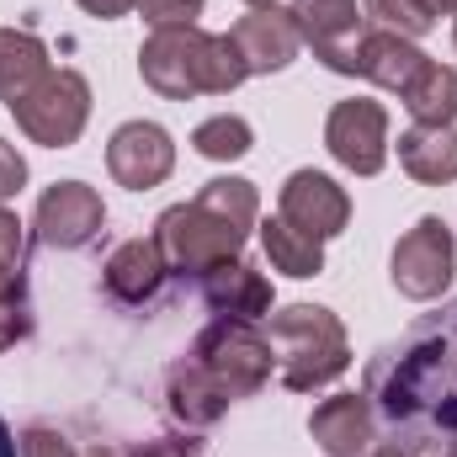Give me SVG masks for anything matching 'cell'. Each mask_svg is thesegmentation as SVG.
Listing matches in <instances>:
<instances>
[{
  "mask_svg": "<svg viewBox=\"0 0 457 457\" xmlns=\"http://www.w3.org/2000/svg\"><path fill=\"white\" fill-rule=\"evenodd\" d=\"M192 361H203V367L219 378V388H224L228 399L255 394V388L271 378V367H277L266 336H261L250 320H219V325H208V330L197 336Z\"/></svg>",
  "mask_w": 457,
  "mask_h": 457,
  "instance_id": "obj_6",
  "label": "cell"
},
{
  "mask_svg": "<svg viewBox=\"0 0 457 457\" xmlns=\"http://www.w3.org/2000/svg\"><path fill=\"white\" fill-rule=\"evenodd\" d=\"M16 453H21V442H16V436H11V426L0 420V457H16Z\"/></svg>",
  "mask_w": 457,
  "mask_h": 457,
  "instance_id": "obj_31",
  "label": "cell"
},
{
  "mask_svg": "<svg viewBox=\"0 0 457 457\" xmlns=\"http://www.w3.org/2000/svg\"><path fill=\"white\" fill-rule=\"evenodd\" d=\"M325 144H330V154L341 160L345 170L378 176L383 160H388V112L378 102H367V96L341 102L330 112V122H325Z\"/></svg>",
  "mask_w": 457,
  "mask_h": 457,
  "instance_id": "obj_8",
  "label": "cell"
},
{
  "mask_svg": "<svg viewBox=\"0 0 457 457\" xmlns=\"http://www.w3.org/2000/svg\"><path fill=\"white\" fill-rule=\"evenodd\" d=\"M16 122L32 144H48V149H64L80 138L86 117H91V86L75 75V70H48L16 107Z\"/></svg>",
  "mask_w": 457,
  "mask_h": 457,
  "instance_id": "obj_5",
  "label": "cell"
},
{
  "mask_svg": "<svg viewBox=\"0 0 457 457\" xmlns=\"http://www.w3.org/2000/svg\"><path fill=\"white\" fill-rule=\"evenodd\" d=\"M21 181H27V160L0 138V203H5V197H16V192H21Z\"/></svg>",
  "mask_w": 457,
  "mask_h": 457,
  "instance_id": "obj_27",
  "label": "cell"
},
{
  "mask_svg": "<svg viewBox=\"0 0 457 457\" xmlns=\"http://www.w3.org/2000/svg\"><path fill=\"white\" fill-rule=\"evenodd\" d=\"M203 298L219 309V320H250L255 325L261 314H271V282L239 261H224L203 277Z\"/></svg>",
  "mask_w": 457,
  "mask_h": 457,
  "instance_id": "obj_16",
  "label": "cell"
},
{
  "mask_svg": "<svg viewBox=\"0 0 457 457\" xmlns=\"http://www.w3.org/2000/svg\"><path fill=\"white\" fill-rule=\"evenodd\" d=\"M367 399L394 426L457 431V303L410 325V336L367 367Z\"/></svg>",
  "mask_w": 457,
  "mask_h": 457,
  "instance_id": "obj_1",
  "label": "cell"
},
{
  "mask_svg": "<svg viewBox=\"0 0 457 457\" xmlns=\"http://www.w3.org/2000/svg\"><path fill=\"white\" fill-rule=\"evenodd\" d=\"M420 5H426V11H431V0H420ZM431 16H436V11H431Z\"/></svg>",
  "mask_w": 457,
  "mask_h": 457,
  "instance_id": "obj_34",
  "label": "cell"
},
{
  "mask_svg": "<svg viewBox=\"0 0 457 457\" xmlns=\"http://www.w3.org/2000/svg\"><path fill=\"white\" fill-rule=\"evenodd\" d=\"M165 277H170V266H165V250L154 239H128L107 261V293L117 303H149Z\"/></svg>",
  "mask_w": 457,
  "mask_h": 457,
  "instance_id": "obj_15",
  "label": "cell"
},
{
  "mask_svg": "<svg viewBox=\"0 0 457 457\" xmlns=\"http://www.w3.org/2000/svg\"><path fill=\"white\" fill-rule=\"evenodd\" d=\"M165 404L181 426H213L219 415L228 410V394L219 388V378L203 367V361H176L170 378H165Z\"/></svg>",
  "mask_w": 457,
  "mask_h": 457,
  "instance_id": "obj_17",
  "label": "cell"
},
{
  "mask_svg": "<svg viewBox=\"0 0 457 457\" xmlns=\"http://www.w3.org/2000/svg\"><path fill=\"white\" fill-rule=\"evenodd\" d=\"M27 330H32V314H27V298H11V303H0V351L16 341H27Z\"/></svg>",
  "mask_w": 457,
  "mask_h": 457,
  "instance_id": "obj_25",
  "label": "cell"
},
{
  "mask_svg": "<svg viewBox=\"0 0 457 457\" xmlns=\"http://www.w3.org/2000/svg\"><path fill=\"white\" fill-rule=\"evenodd\" d=\"M0 261H5V266H21V224H16V213H5V208H0Z\"/></svg>",
  "mask_w": 457,
  "mask_h": 457,
  "instance_id": "obj_28",
  "label": "cell"
},
{
  "mask_svg": "<svg viewBox=\"0 0 457 457\" xmlns=\"http://www.w3.org/2000/svg\"><path fill=\"white\" fill-rule=\"evenodd\" d=\"M138 70H144V80L160 91V96H170V102H187V96H228L250 70H245V59H239V48H234V37H213V32H203L197 21L192 27H160L149 43H144V54H138Z\"/></svg>",
  "mask_w": 457,
  "mask_h": 457,
  "instance_id": "obj_3",
  "label": "cell"
},
{
  "mask_svg": "<svg viewBox=\"0 0 457 457\" xmlns=\"http://www.w3.org/2000/svg\"><path fill=\"white\" fill-rule=\"evenodd\" d=\"M133 457H192V453H187L181 442H149L144 453H133Z\"/></svg>",
  "mask_w": 457,
  "mask_h": 457,
  "instance_id": "obj_30",
  "label": "cell"
},
{
  "mask_svg": "<svg viewBox=\"0 0 457 457\" xmlns=\"http://www.w3.org/2000/svg\"><path fill=\"white\" fill-rule=\"evenodd\" d=\"M404 107H410V117L415 122H426V128H453L457 117V70H447V64H426V75L404 91Z\"/></svg>",
  "mask_w": 457,
  "mask_h": 457,
  "instance_id": "obj_22",
  "label": "cell"
},
{
  "mask_svg": "<svg viewBox=\"0 0 457 457\" xmlns=\"http://www.w3.org/2000/svg\"><path fill=\"white\" fill-rule=\"evenodd\" d=\"M372 457H404V453H399V442H394V447H378Z\"/></svg>",
  "mask_w": 457,
  "mask_h": 457,
  "instance_id": "obj_33",
  "label": "cell"
},
{
  "mask_svg": "<svg viewBox=\"0 0 457 457\" xmlns=\"http://www.w3.org/2000/svg\"><path fill=\"white\" fill-rule=\"evenodd\" d=\"M447 457H457V442H453V453H447Z\"/></svg>",
  "mask_w": 457,
  "mask_h": 457,
  "instance_id": "obj_35",
  "label": "cell"
},
{
  "mask_svg": "<svg viewBox=\"0 0 457 457\" xmlns=\"http://www.w3.org/2000/svg\"><path fill=\"white\" fill-rule=\"evenodd\" d=\"M282 219L298 224V228H309L314 239H330V234L345 228L351 203H345V192L330 176H320V170H293L287 187H282Z\"/></svg>",
  "mask_w": 457,
  "mask_h": 457,
  "instance_id": "obj_12",
  "label": "cell"
},
{
  "mask_svg": "<svg viewBox=\"0 0 457 457\" xmlns=\"http://www.w3.org/2000/svg\"><path fill=\"white\" fill-rule=\"evenodd\" d=\"M367 16H372L383 32H399V37H420V32L436 21L420 0H367Z\"/></svg>",
  "mask_w": 457,
  "mask_h": 457,
  "instance_id": "obj_24",
  "label": "cell"
},
{
  "mask_svg": "<svg viewBox=\"0 0 457 457\" xmlns=\"http://www.w3.org/2000/svg\"><path fill=\"white\" fill-rule=\"evenodd\" d=\"M43 75H48V48L32 32L0 27V96H5V107H16Z\"/></svg>",
  "mask_w": 457,
  "mask_h": 457,
  "instance_id": "obj_20",
  "label": "cell"
},
{
  "mask_svg": "<svg viewBox=\"0 0 457 457\" xmlns=\"http://www.w3.org/2000/svg\"><path fill=\"white\" fill-rule=\"evenodd\" d=\"M21 457H75V453H70V442H64L59 431H48V426H32V431L21 436Z\"/></svg>",
  "mask_w": 457,
  "mask_h": 457,
  "instance_id": "obj_26",
  "label": "cell"
},
{
  "mask_svg": "<svg viewBox=\"0 0 457 457\" xmlns=\"http://www.w3.org/2000/svg\"><path fill=\"white\" fill-rule=\"evenodd\" d=\"M266 345H271V361L282 367V388H293V394H309L351 367L341 320L320 303H293V309L271 314Z\"/></svg>",
  "mask_w": 457,
  "mask_h": 457,
  "instance_id": "obj_4",
  "label": "cell"
},
{
  "mask_svg": "<svg viewBox=\"0 0 457 457\" xmlns=\"http://www.w3.org/2000/svg\"><path fill=\"white\" fill-rule=\"evenodd\" d=\"M261 245H266L271 266L287 271V277H320L325 271V239H314L309 228H298V224H287L282 213L261 228Z\"/></svg>",
  "mask_w": 457,
  "mask_h": 457,
  "instance_id": "obj_21",
  "label": "cell"
},
{
  "mask_svg": "<svg viewBox=\"0 0 457 457\" xmlns=\"http://www.w3.org/2000/svg\"><path fill=\"white\" fill-rule=\"evenodd\" d=\"M426 64L431 59L415 43H404L399 32H383V27L361 32L356 37V54H351V75H367V80H378L383 91H399V96L426 75Z\"/></svg>",
  "mask_w": 457,
  "mask_h": 457,
  "instance_id": "obj_13",
  "label": "cell"
},
{
  "mask_svg": "<svg viewBox=\"0 0 457 457\" xmlns=\"http://www.w3.org/2000/svg\"><path fill=\"white\" fill-rule=\"evenodd\" d=\"M309 431H314V442L330 457H356V453H367V442H372V410L356 394H336V399H325L309 415Z\"/></svg>",
  "mask_w": 457,
  "mask_h": 457,
  "instance_id": "obj_18",
  "label": "cell"
},
{
  "mask_svg": "<svg viewBox=\"0 0 457 457\" xmlns=\"http://www.w3.org/2000/svg\"><path fill=\"white\" fill-rule=\"evenodd\" d=\"M293 27L298 37L330 64L351 75V54H356V37H361V16H356V0H293Z\"/></svg>",
  "mask_w": 457,
  "mask_h": 457,
  "instance_id": "obj_11",
  "label": "cell"
},
{
  "mask_svg": "<svg viewBox=\"0 0 457 457\" xmlns=\"http://www.w3.org/2000/svg\"><path fill=\"white\" fill-rule=\"evenodd\" d=\"M399 165L426 181V187H442L457 176V133L453 128H426L415 122L410 133H399Z\"/></svg>",
  "mask_w": 457,
  "mask_h": 457,
  "instance_id": "obj_19",
  "label": "cell"
},
{
  "mask_svg": "<svg viewBox=\"0 0 457 457\" xmlns=\"http://www.w3.org/2000/svg\"><path fill=\"white\" fill-rule=\"evenodd\" d=\"M91 16H102V21H112V16H128V11H138L144 0H80Z\"/></svg>",
  "mask_w": 457,
  "mask_h": 457,
  "instance_id": "obj_29",
  "label": "cell"
},
{
  "mask_svg": "<svg viewBox=\"0 0 457 457\" xmlns=\"http://www.w3.org/2000/svg\"><path fill=\"white\" fill-rule=\"evenodd\" d=\"M228 37H234V48H239V59H245V70H250V75L287 70V64L298 59V48H303V37H298L293 16H282V11H250Z\"/></svg>",
  "mask_w": 457,
  "mask_h": 457,
  "instance_id": "obj_14",
  "label": "cell"
},
{
  "mask_svg": "<svg viewBox=\"0 0 457 457\" xmlns=\"http://www.w3.org/2000/svg\"><path fill=\"white\" fill-rule=\"evenodd\" d=\"M170 165H176V144L160 122H122L112 133V144H107V170L128 192L160 187L170 176Z\"/></svg>",
  "mask_w": 457,
  "mask_h": 457,
  "instance_id": "obj_10",
  "label": "cell"
},
{
  "mask_svg": "<svg viewBox=\"0 0 457 457\" xmlns=\"http://www.w3.org/2000/svg\"><path fill=\"white\" fill-rule=\"evenodd\" d=\"M453 234L442 219H420V224L410 228L399 245H394V287L404 293V298H442L447 293V282H453Z\"/></svg>",
  "mask_w": 457,
  "mask_h": 457,
  "instance_id": "obj_7",
  "label": "cell"
},
{
  "mask_svg": "<svg viewBox=\"0 0 457 457\" xmlns=\"http://www.w3.org/2000/svg\"><path fill=\"white\" fill-rule=\"evenodd\" d=\"M102 224H107V208L86 181H59L37 203V245L48 250H86L102 234Z\"/></svg>",
  "mask_w": 457,
  "mask_h": 457,
  "instance_id": "obj_9",
  "label": "cell"
},
{
  "mask_svg": "<svg viewBox=\"0 0 457 457\" xmlns=\"http://www.w3.org/2000/svg\"><path fill=\"white\" fill-rule=\"evenodd\" d=\"M255 187L250 181H234L219 176L208 181L192 203L170 208L160 228H154V245L165 250V266L181 271V277H208L213 266H224L239 255L245 234L255 224Z\"/></svg>",
  "mask_w": 457,
  "mask_h": 457,
  "instance_id": "obj_2",
  "label": "cell"
},
{
  "mask_svg": "<svg viewBox=\"0 0 457 457\" xmlns=\"http://www.w3.org/2000/svg\"><path fill=\"white\" fill-rule=\"evenodd\" d=\"M192 144L208 160H239V154H250V122L245 117H208L192 133Z\"/></svg>",
  "mask_w": 457,
  "mask_h": 457,
  "instance_id": "obj_23",
  "label": "cell"
},
{
  "mask_svg": "<svg viewBox=\"0 0 457 457\" xmlns=\"http://www.w3.org/2000/svg\"><path fill=\"white\" fill-rule=\"evenodd\" d=\"M250 11H277V0H245Z\"/></svg>",
  "mask_w": 457,
  "mask_h": 457,
  "instance_id": "obj_32",
  "label": "cell"
}]
</instances>
